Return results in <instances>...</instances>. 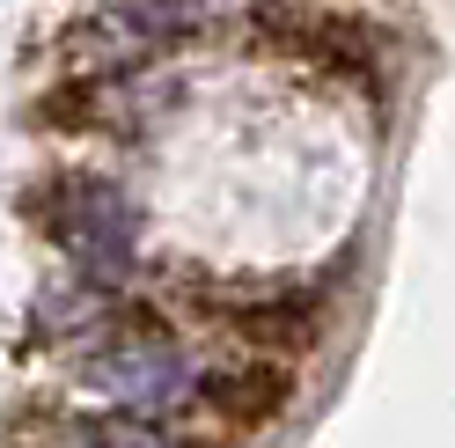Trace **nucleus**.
<instances>
[{"label":"nucleus","mask_w":455,"mask_h":448,"mask_svg":"<svg viewBox=\"0 0 455 448\" xmlns=\"http://www.w3.org/2000/svg\"><path fill=\"white\" fill-rule=\"evenodd\" d=\"M103 15L118 22L125 37H148V44H162V37H184V30H198L206 0H103Z\"/></svg>","instance_id":"7"},{"label":"nucleus","mask_w":455,"mask_h":448,"mask_svg":"<svg viewBox=\"0 0 455 448\" xmlns=\"http://www.w3.org/2000/svg\"><path fill=\"white\" fill-rule=\"evenodd\" d=\"M220 331L235 339L243 353H265V360H308L323 346V294H308V287H265V294H235V301H220Z\"/></svg>","instance_id":"3"},{"label":"nucleus","mask_w":455,"mask_h":448,"mask_svg":"<svg viewBox=\"0 0 455 448\" xmlns=\"http://www.w3.org/2000/svg\"><path fill=\"white\" fill-rule=\"evenodd\" d=\"M191 404L228 434H265L272 419H287V404H294V368L287 360H265V353L220 360V368H198V397Z\"/></svg>","instance_id":"5"},{"label":"nucleus","mask_w":455,"mask_h":448,"mask_svg":"<svg viewBox=\"0 0 455 448\" xmlns=\"http://www.w3.org/2000/svg\"><path fill=\"white\" fill-rule=\"evenodd\" d=\"M250 37L272 44V52H287V60L338 67V74H360V67L382 52V30H375V22L338 15V8H294V0L258 8V15H250Z\"/></svg>","instance_id":"4"},{"label":"nucleus","mask_w":455,"mask_h":448,"mask_svg":"<svg viewBox=\"0 0 455 448\" xmlns=\"http://www.w3.org/2000/svg\"><path fill=\"white\" fill-rule=\"evenodd\" d=\"M74 448H220V441H191L169 419H132V412H96L74 427Z\"/></svg>","instance_id":"6"},{"label":"nucleus","mask_w":455,"mask_h":448,"mask_svg":"<svg viewBox=\"0 0 455 448\" xmlns=\"http://www.w3.org/2000/svg\"><path fill=\"white\" fill-rule=\"evenodd\" d=\"M81 375H89L110 412H132V419H169L198 397V368L184 346H169L162 331H132V339H110L81 360Z\"/></svg>","instance_id":"2"},{"label":"nucleus","mask_w":455,"mask_h":448,"mask_svg":"<svg viewBox=\"0 0 455 448\" xmlns=\"http://www.w3.org/2000/svg\"><path fill=\"white\" fill-rule=\"evenodd\" d=\"M22 213H37V228L67 243L89 279H125L140 258V213L110 177H52L37 199H22Z\"/></svg>","instance_id":"1"}]
</instances>
